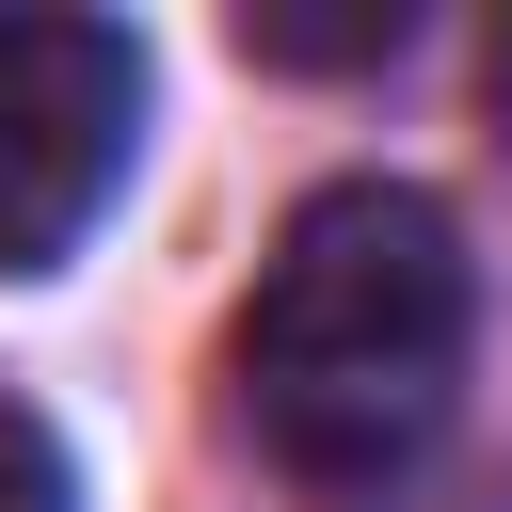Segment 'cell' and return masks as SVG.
<instances>
[{
	"label": "cell",
	"mask_w": 512,
	"mask_h": 512,
	"mask_svg": "<svg viewBox=\"0 0 512 512\" xmlns=\"http://www.w3.org/2000/svg\"><path fill=\"white\" fill-rule=\"evenodd\" d=\"M464 352H480V256H464V224L416 176H320L272 224L256 288H240L224 384H240V432L288 480L368 496V480H400L448 432Z\"/></svg>",
	"instance_id": "obj_1"
},
{
	"label": "cell",
	"mask_w": 512,
	"mask_h": 512,
	"mask_svg": "<svg viewBox=\"0 0 512 512\" xmlns=\"http://www.w3.org/2000/svg\"><path fill=\"white\" fill-rule=\"evenodd\" d=\"M144 144V32L80 0L0 16V272H64Z\"/></svg>",
	"instance_id": "obj_2"
},
{
	"label": "cell",
	"mask_w": 512,
	"mask_h": 512,
	"mask_svg": "<svg viewBox=\"0 0 512 512\" xmlns=\"http://www.w3.org/2000/svg\"><path fill=\"white\" fill-rule=\"evenodd\" d=\"M416 16L400 0H336V16H304V0H240V48L256 64H384Z\"/></svg>",
	"instance_id": "obj_3"
},
{
	"label": "cell",
	"mask_w": 512,
	"mask_h": 512,
	"mask_svg": "<svg viewBox=\"0 0 512 512\" xmlns=\"http://www.w3.org/2000/svg\"><path fill=\"white\" fill-rule=\"evenodd\" d=\"M0 512H80V480H64V432L0 384Z\"/></svg>",
	"instance_id": "obj_4"
}]
</instances>
